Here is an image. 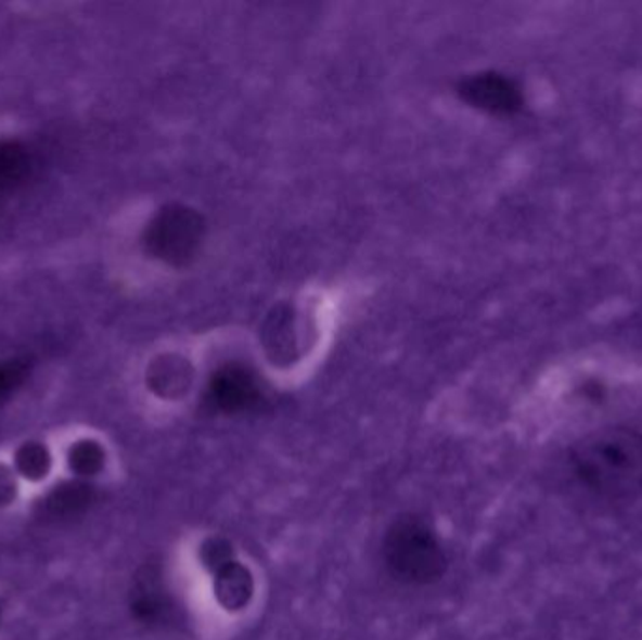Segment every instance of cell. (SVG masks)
Instances as JSON below:
<instances>
[{"mask_svg":"<svg viewBox=\"0 0 642 640\" xmlns=\"http://www.w3.org/2000/svg\"><path fill=\"white\" fill-rule=\"evenodd\" d=\"M569 466L601 500H633L642 492V432L626 425L592 432L572 447Z\"/></svg>","mask_w":642,"mask_h":640,"instance_id":"cell-1","label":"cell"},{"mask_svg":"<svg viewBox=\"0 0 642 640\" xmlns=\"http://www.w3.org/2000/svg\"><path fill=\"white\" fill-rule=\"evenodd\" d=\"M382 550L389 573L406 585H428L446 573L447 558L440 541L418 516L395 521Z\"/></svg>","mask_w":642,"mask_h":640,"instance_id":"cell-2","label":"cell"},{"mask_svg":"<svg viewBox=\"0 0 642 640\" xmlns=\"http://www.w3.org/2000/svg\"><path fill=\"white\" fill-rule=\"evenodd\" d=\"M202 238V216L187 207H169L158 216L149 243L158 258L182 264L196 254Z\"/></svg>","mask_w":642,"mask_h":640,"instance_id":"cell-3","label":"cell"},{"mask_svg":"<svg viewBox=\"0 0 642 640\" xmlns=\"http://www.w3.org/2000/svg\"><path fill=\"white\" fill-rule=\"evenodd\" d=\"M461 92L470 104L496 115H511L518 112L523 105V94L518 85L500 74L470 77L468 81L462 84Z\"/></svg>","mask_w":642,"mask_h":640,"instance_id":"cell-4","label":"cell"},{"mask_svg":"<svg viewBox=\"0 0 642 640\" xmlns=\"http://www.w3.org/2000/svg\"><path fill=\"white\" fill-rule=\"evenodd\" d=\"M209 398L228 413L248 410L259 400L258 382L243 367H226L210 380Z\"/></svg>","mask_w":642,"mask_h":640,"instance_id":"cell-5","label":"cell"},{"mask_svg":"<svg viewBox=\"0 0 642 640\" xmlns=\"http://www.w3.org/2000/svg\"><path fill=\"white\" fill-rule=\"evenodd\" d=\"M215 596L226 611L237 613L251 603L254 596V578L248 567L239 562H230L217 571L215 578Z\"/></svg>","mask_w":642,"mask_h":640,"instance_id":"cell-6","label":"cell"},{"mask_svg":"<svg viewBox=\"0 0 642 640\" xmlns=\"http://www.w3.org/2000/svg\"><path fill=\"white\" fill-rule=\"evenodd\" d=\"M200 556H202L203 565L207 569L217 573V571L222 569L223 565L233 562V549H231L228 541H223L220 537H210L202 545Z\"/></svg>","mask_w":642,"mask_h":640,"instance_id":"cell-7","label":"cell"},{"mask_svg":"<svg viewBox=\"0 0 642 640\" xmlns=\"http://www.w3.org/2000/svg\"><path fill=\"white\" fill-rule=\"evenodd\" d=\"M102 464H104V452L94 444H84V446L77 447L74 457H72V466L84 475L99 472Z\"/></svg>","mask_w":642,"mask_h":640,"instance_id":"cell-8","label":"cell"},{"mask_svg":"<svg viewBox=\"0 0 642 640\" xmlns=\"http://www.w3.org/2000/svg\"><path fill=\"white\" fill-rule=\"evenodd\" d=\"M23 472L25 475H42L46 472V464H48V457L42 449L38 447H28L27 451L20 457Z\"/></svg>","mask_w":642,"mask_h":640,"instance_id":"cell-9","label":"cell"}]
</instances>
